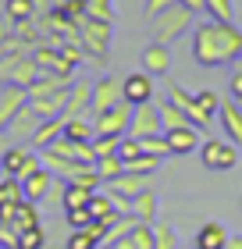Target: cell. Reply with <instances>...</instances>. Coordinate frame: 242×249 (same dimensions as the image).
I'll return each mask as SVG.
<instances>
[{"instance_id": "obj_1", "label": "cell", "mask_w": 242, "mask_h": 249, "mask_svg": "<svg viewBox=\"0 0 242 249\" xmlns=\"http://www.w3.org/2000/svg\"><path fill=\"white\" fill-rule=\"evenodd\" d=\"M192 61L200 68H221L242 61V29L235 21H196L192 25Z\"/></svg>"}, {"instance_id": "obj_2", "label": "cell", "mask_w": 242, "mask_h": 249, "mask_svg": "<svg viewBox=\"0 0 242 249\" xmlns=\"http://www.w3.org/2000/svg\"><path fill=\"white\" fill-rule=\"evenodd\" d=\"M68 93H72V78L61 75H39V82L29 89V107L39 118H64L68 110Z\"/></svg>"}, {"instance_id": "obj_3", "label": "cell", "mask_w": 242, "mask_h": 249, "mask_svg": "<svg viewBox=\"0 0 242 249\" xmlns=\"http://www.w3.org/2000/svg\"><path fill=\"white\" fill-rule=\"evenodd\" d=\"M114 21H100V18H89L78 25V47H82L86 57H93L96 64H107L111 57V36H114Z\"/></svg>"}, {"instance_id": "obj_4", "label": "cell", "mask_w": 242, "mask_h": 249, "mask_svg": "<svg viewBox=\"0 0 242 249\" xmlns=\"http://www.w3.org/2000/svg\"><path fill=\"white\" fill-rule=\"evenodd\" d=\"M192 25H196V11L175 4V7H168L164 15L153 18V36H157V43L171 47V43H178L182 36H189Z\"/></svg>"}, {"instance_id": "obj_5", "label": "cell", "mask_w": 242, "mask_h": 249, "mask_svg": "<svg viewBox=\"0 0 242 249\" xmlns=\"http://www.w3.org/2000/svg\"><path fill=\"white\" fill-rule=\"evenodd\" d=\"M0 167H4L7 178H29L32 171H39L43 167V157L32 150V146H21V142H11L4 153H0Z\"/></svg>"}, {"instance_id": "obj_6", "label": "cell", "mask_w": 242, "mask_h": 249, "mask_svg": "<svg viewBox=\"0 0 242 249\" xmlns=\"http://www.w3.org/2000/svg\"><path fill=\"white\" fill-rule=\"evenodd\" d=\"M239 157H242V150L235 142H228V139H203V146H200V160H203V167L206 171H235L239 167Z\"/></svg>"}, {"instance_id": "obj_7", "label": "cell", "mask_w": 242, "mask_h": 249, "mask_svg": "<svg viewBox=\"0 0 242 249\" xmlns=\"http://www.w3.org/2000/svg\"><path fill=\"white\" fill-rule=\"evenodd\" d=\"M129 124H132V104H125V100L118 107H111V110H103V114L93 118L96 135H118V139H125V135H129Z\"/></svg>"}, {"instance_id": "obj_8", "label": "cell", "mask_w": 242, "mask_h": 249, "mask_svg": "<svg viewBox=\"0 0 242 249\" xmlns=\"http://www.w3.org/2000/svg\"><path fill=\"white\" fill-rule=\"evenodd\" d=\"M121 100H125L121 96V78L111 75V71H103L96 82H93V107H89V110H93V118H96V114H103V110L118 107Z\"/></svg>"}, {"instance_id": "obj_9", "label": "cell", "mask_w": 242, "mask_h": 249, "mask_svg": "<svg viewBox=\"0 0 242 249\" xmlns=\"http://www.w3.org/2000/svg\"><path fill=\"white\" fill-rule=\"evenodd\" d=\"M164 132V121H160V107L149 100V104L132 107V124H129V135L135 139H149V135H160Z\"/></svg>"}, {"instance_id": "obj_10", "label": "cell", "mask_w": 242, "mask_h": 249, "mask_svg": "<svg viewBox=\"0 0 242 249\" xmlns=\"http://www.w3.org/2000/svg\"><path fill=\"white\" fill-rule=\"evenodd\" d=\"M121 96H125V104H132V107L149 104V100L157 96L153 75H146L143 68H139V71H132V75H125V78H121Z\"/></svg>"}, {"instance_id": "obj_11", "label": "cell", "mask_w": 242, "mask_h": 249, "mask_svg": "<svg viewBox=\"0 0 242 249\" xmlns=\"http://www.w3.org/2000/svg\"><path fill=\"white\" fill-rule=\"evenodd\" d=\"M139 68L146 75H153V78H168L171 68H175V61H171V47H164V43H149V47H143Z\"/></svg>"}, {"instance_id": "obj_12", "label": "cell", "mask_w": 242, "mask_h": 249, "mask_svg": "<svg viewBox=\"0 0 242 249\" xmlns=\"http://www.w3.org/2000/svg\"><path fill=\"white\" fill-rule=\"evenodd\" d=\"M217 118H221V132L228 142H235L242 150V104L232 96H221V110H217Z\"/></svg>"}, {"instance_id": "obj_13", "label": "cell", "mask_w": 242, "mask_h": 249, "mask_svg": "<svg viewBox=\"0 0 242 249\" xmlns=\"http://www.w3.org/2000/svg\"><path fill=\"white\" fill-rule=\"evenodd\" d=\"M39 121H43V118L25 104L15 118H11V124H7V139H11V142H21V146H29V142H32V135H36V128H39Z\"/></svg>"}, {"instance_id": "obj_14", "label": "cell", "mask_w": 242, "mask_h": 249, "mask_svg": "<svg viewBox=\"0 0 242 249\" xmlns=\"http://www.w3.org/2000/svg\"><path fill=\"white\" fill-rule=\"evenodd\" d=\"M93 82L89 78H78V82H72V93H68V110L64 118H86L93 114Z\"/></svg>"}, {"instance_id": "obj_15", "label": "cell", "mask_w": 242, "mask_h": 249, "mask_svg": "<svg viewBox=\"0 0 242 249\" xmlns=\"http://www.w3.org/2000/svg\"><path fill=\"white\" fill-rule=\"evenodd\" d=\"M54 185H57V178L47 171V167H39V171H32L29 178H21V192H25L29 203H43L54 192Z\"/></svg>"}, {"instance_id": "obj_16", "label": "cell", "mask_w": 242, "mask_h": 249, "mask_svg": "<svg viewBox=\"0 0 242 249\" xmlns=\"http://www.w3.org/2000/svg\"><path fill=\"white\" fill-rule=\"evenodd\" d=\"M164 139H168V150L171 157H186V153H200V132L196 128H168L164 132Z\"/></svg>"}, {"instance_id": "obj_17", "label": "cell", "mask_w": 242, "mask_h": 249, "mask_svg": "<svg viewBox=\"0 0 242 249\" xmlns=\"http://www.w3.org/2000/svg\"><path fill=\"white\" fill-rule=\"evenodd\" d=\"M228 231L221 221H206V224H200V231L192 235V249H224L228 246Z\"/></svg>"}, {"instance_id": "obj_18", "label": "cell", "mask_w": 242, "mask_h": 249, "mask_svg": "<svg viewBox=\"0 0 242 249\" xmlns=\"http://www.w3.org/2000/svg\"><path fill=\"white\" fill-rule=\"evenodd\" d=\"M132 217L135 221H143V224H153V221H160V196H157V189H143L139 196L132 199Z\"/></svg>"}, {"instance_id": "obj_19", "label": "cell", "mask_w": 242, "mask_h": 249, "mask_svg": "<svg viewBox=\"0 0 242 249\" xmlns=\"http://www.w3.org/2000/svg\"><path fill=\"white\" fill-rule=\"evenodd\" d=\"M25 104H29V93H25V89H18V86H7L4 93H0V135L7 132L11 118H15Z\"/></svg>"}, {"instance_id": "obj_20", "label": "cell", "mask_w": 242, "mask_h": 249, "mask_svg": "<svg viewBox=\"0 0 242 249\" xmlns=\"http://www.w3.org/2000/svg\"><path fill=\"white\" fill-rule=\"evenodd\" d=\"M114 249H153V224L135 221L132 228L114 242Z\"/></svg>"}, {"instance_id": "obj_21", "label": "cell", "mask_w": 242, "mask_h": 249, "mask_svg": "<svg viewBox=\"0 0 242 249\" xmlns=\"http://www.w3.org/2000/svg\"><path fill=\"white\" fill-rule=\"evenodd\" d=\"M61 135H64V118H43L29 146H32V150L39 153V150H47L50 142H57V139H61Z\"/></svg>"}, {"instance_id": "obj_22", "label": "cell", "mask_w": 242, "mask_h": 249, "mask_svg": "<svg viewBox=\"0 0 242 249\" xmlns=\"http://www.w3.org/2000/svg\"><path fill=\"white\" fill-rule=\"evenodd\" d=\"M89 213H93V221H100L103 228H111L118 217H125V213L114 210V203H111L107 192H93V199H89Z\"/></svg>"}, {"instance_id": "obj_23", "label": "cell", "mask_w": 242, "mask_h": 249, "mask_svg": "<svg viewBox=\"0 0 242 249\" xmlns=\"http://www.w3.org/2000/svg\"><path fill=\"white\" fill-rule=\"evenodd\" d=\"M160 121H164V132L168 128H192V121H189V114H186V110H182L178 104H171V100L168 96H160Z\"/></svg>"}, {"instance_id": "obj_24", "label": "cell", "mask_w": 242, "mask_h": 249, "mask_svg": "<svg viewBox=\"0 0 242 249\" xmlns=\"http://www.w3.org/2000/svg\"><path fill=\"white\" fill-rule=\"evenodd\" d=\"M64 139H72V142H93L96 139L93 118H64Z\"/></svg>"}, {"instance_id": "obj_25", "label": "cell", "mask_w": 242, "mask_h": 249, "mask_svg": "<svg viewBox=\"0 0 242 249\" xmlns=\"http://www.w3.org/2000/svg\"><path fill=\"white\" fill-rule=\"evenodd\" d=\"M89 199H93V192L75 185V182H64L61 185V210H82L89 207Z\"/></svg>"}, {"instance_id": "obj_26", "label": "cell", "mask_w": 242, "mask_h": 249, "mask_svg": "<svg viewBox=\"0 0 242 249\" xmlns=\"http://www.w3.org/2000/svg\"><path fill=\"white\" fill-rule=\"evenodd\" d=\"M0 11H4V18L11 21V25H18V21L36 18V0H4Z\"/></svg>"}, {"instance_id": "obj_27", "label": "cell", "mask_w": 242, "mask_h": 249, "mask_svg": "<svg viewBox=\"0 0 242 249\" xmlns=\"http://www.w3.org/2000/svg\"><path fill=\"white\" fill-rule=\"evenodd\" d=\"M178 231L171 221H153V249H178Z\"/></svg>"}, {"instance_id": "obj_28", "label": "cell", "mask_w": 242, "mask_h": 249, "mask_svg": "<svg viewBox=\"0 0 242 249\" xmlns=\"http://www.w3.org/2000/svg\"><path fill=\"white\" fill-rule=\"evenodd\" d=\"M146 182H149L146 175H132V171H125L118 182H107V185H111V189H118V192H125L129 199H135V196H139V192L146 189Z\"/></svg>"}, {"instance_id": "obj_29", "label": "cell", "mask_w": 242, "mask_h": 249, "mask_svg": "<svg viewBox=\"0 0 242 249\" xmlns=\"http://www.w3.org/2000/svg\"><path fill=\"white\" fill-rule=\"evenodd\" d=\"M125 171H129V167H125V160L118 153H114V157H100V160H96V175L103 178V182H118Z\"/></svg>"}, {"instance_id": "obj_30", "label": "cell", "mask_w": 242, "mask_h": 249, "mask_svg": "<svg viewBox=\"0 0 242 249\" xmlns=\"http://www.w3.org/2000/svg\"><path fill=\"white\" fill-rule=\"evenodd\" d=\"M25 199V192H21V182L18 178H0V207H15V203Z\"/></svg>"}, {"instance_id": "obj_31", "label": "cell", "mask_w": 242, "mask_h": 249, "mask_svg": "<svg viewBox=\"0 0 242 249\" xmlns=\"http://www.w3.org/2000/svg\"><path fill=\"white\" fill-rule=\"evenodd\" d=\"M196 107H200L206 118H217V110H221V93H217V89H200V93H196Z\"/></svg>"}, {"instance_id": "obj_32", "label": "cell", "mask_w": 242, "mask_h": 249, "mask_svg": "<svg viewBox=\"0 0 242 249\" xmlns=\"http://www.w3.org/2000/svg\"><path fill=\"white\" fill-rule=\"evenodd\" d=\"M203 11L214 21H235V0H206Z\"/></svg>"}, {"instance_id": "obj_33", "label": "cell", "mask_w": 242, "mask_h": 249, "mask_svg": "<svg viewBox=\"0 0 242 249\" xmlns=\"http://www.w3.org/2000/svg\"><path fill=\"white\" fill-rule=\"evenodd\" d=\"M18 249H47V231H43V224H39V228L21 231L18 235Z\"/></svg>"}, {"instance_id": "obj_34", "label": "cell", "mask_w": 242, "mask_h": 249, "mask_svg": "<svg viewBox=\"0 0 242 249\" xmlns=\"http://www.w3.org/2000/svg\"><path fill=\"white\" fill-rule=\"evenodd\" d=\"M86 15L100 21H114V0H86Z\"/></svg>"}, {"instance_id": "obj_35", "label": "cell", "mask_w": 242, "mask_h": 249, "mask_svg": "<svg viewBox=\"0 0 242 249\" xmlns=\"http://www.w3.org/2000/svg\"><path fill=\"white\" fill-rule=\"evenodd\" d=\"M118 157L125 160V167H129V164L135 160V157H143V142L135 139V135H125V139H121V146H118Z\"/></svg>"}, {"instance_id": "obj_36", "label": "cell", "mask_w": 242, "mask_h": 249, "mask_svg": "<svg viewBox=\"0 0 242 249\" xmlns=\"http://www.w3.org/2000/svg\"><path fill=\"white\" fill-rule=\"evenodd\" d=\"M139 142H143V153H149V157H160V160H164V157H171L164 132H160V135H149V139H139Z\"/></svg>"}, {"instance_id": "obj_37", "label": "cell", "mask_w": 242, "mask_h": 249, "mask_svg": "<svg viewBox=\"0 0 242 249\" xmlns=\"http://www.w3.org/2000/svg\"><path fill=\"white\" fill-rule=\"evenodd\" d=\"M118 146H121L118 135H96V139H93V153H96V160H100V157H114V153H118Z\"/></svg>"}, {"instance_id": "obj_38", "label": "cell", "mask_w": 242, "mask_h": 249, "mask_svg": "<svg viewBox=\"0 0 242 249\" xmlns=\"http://www.w3.org/2000/svg\"><path fill=\"white\" fill-rule=\"evenodd\" d=\"M157 167H160V157H149V153H143V157H135V160L129 164V171H132V175H146V178H149V175L157 171Z\"/></svg>"}, {"instance_id": "obj_39", "label": "cell", "mask_w": 242, "mask_h": 249, "mask_svg": "<svg viewBox=\"0 0 242 249\" xmlns=\"http://www.w3.org/2000/svg\"><path fill=\"white\" fill-rule=\"evenodd\" d=\"M64 221H68V228H72V231H78V228H89V224H93V213H89V207L64 210Z\"/></svg>"}, {"instance_id": "obj_40", "label": "cell", "mask_w": 242, "mask_h": 249, "mask_svg": "<svg viewBox=\"0 0 242 249\" xmlns=\"http://www.w3.org/2000/svg\"><path fill=\"white\" fill-rule=\"evenodd\" d=\"M228 96L242 104V68H235V71L228 75Z\"/></svg>"}, {"instance_id": "obj_41", "label": "cell", "mask_w": 242, "mask_h": 249, "mask_svg": "<svg viewBox=\"0 0 242 249\" xmlns=\"http://www.w3.org/2000/svg\"><path fill=\"white\" fill-rule=\"evenodd\" d=\"M178 0H146V18H157V15H164L168 7H175Z\"/></svg>"}, {"instance_id": "obj_42", "label": "cell", "mask_w": 242, "mask_h": 249, "mask_svg": "<svg viewBox=\"0 0 242 249\" xmlns=\"http://www.w3.org/2000/svg\"><path fill=\"white\" fill-rule=\"evenodd\" d=\"M182 7H189V11H196V15H200V11L206 7V0H178Z\"/></svg>"}, {"instance_id": "obj_43", "label": "cell", "mask_w": 242, "mask_h": 249, "mask_svg": "<svg viewBox=\"0 0 242 249\" xmlns=\"http://www.w3.org/2000/svg\"><path fill=\"white\" fill-rule=\"evenodd\" d=\"M224 249H242V235H228V246Z\"/></svg>"}, {"instance_id": "obj_44", "label": "cell", "mask_w": 242, "mask_h": 249, "mask_svg": "<svg viewBox=\"0 0 242 249\" xmlns=\"http://www.w3.org/2000/svg\"><path fill=\"white\" fill-rule=\"evenodd\" d=\"M96 249H114V246H107V242H103V246H96Z\"/></svg>"}, {"instance_id": "obj_45", "label": "cell", "mask_w": 242, "mask_h": 249, "mask_svg": "<svg viewBox=\"0 0 242 249\" xmlns=\"http://www.w3.org/2000/svg\"><path fill=\"white\" fill-rule=\"evenodd\" d=\"M47 249H68V246H47Z\"/></svg>"}, {"instance_id": "obj_46", "label": "cell", "mask_w": 242, "mask_h": 249, "mask_svg": "<svg viewBox=\"0 0 242 249\" xmlns=\"http://www.w3.org/2000/svg\"><path fill=\"white\" fill-rule=\"evenodd\" d=\"M4 89H7V86H4V82H0V93H4Z\"/></svg>"}, {"instance_id": "obj_47", "label": "cell", "mask_w": 242, "mask_h": 249, "mask_svg": "<svg viewBox=\"0 0 242 249\" xmlns=\"http://www.w3.org/2000/svg\"><path fill=\"white\" fill-rule=\"evenodd\" d=\"M178 249H192V246H178Z\"/></svg>"}, {"instance_id": "obj_48", "label": "cell", "mask_w": 242, "mask_h": 249, "mask_svg": "<svg viewBox=\"0 0 242 249\" xmlns=\"http://www.w3.org/2000/svg\"><path fill=\"white\" fill-rule=\"evenodd\" d=\"M0 249H7V246H4V242H0Z\"/></svg>"}, {"instance_id": "obj_49", "label": "cell", "mask_w": 242, "mask_h": 249, "mask_svg": "<svg viewBox=\"0 0 242 249\" xmlns=\"http://www.w3.org/2000/svg\"><path fill=\"white\" fill-rule=\"evenodd\" d=\"M0 175H4V167H0Z\"/></svg>"}]
</instances>
